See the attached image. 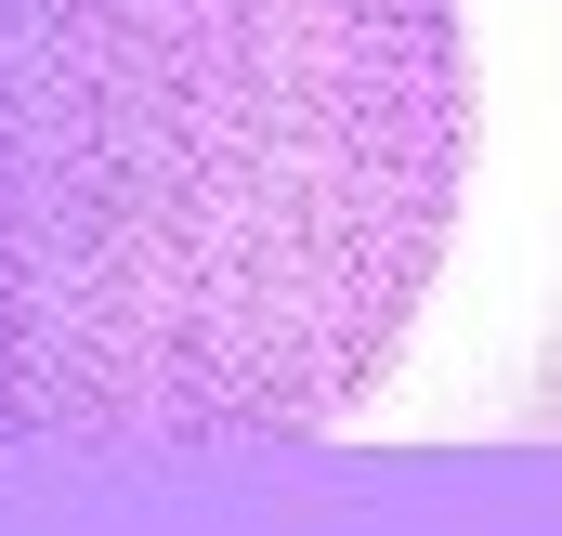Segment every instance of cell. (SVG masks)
<instances>
[{"label": "cell", "mask_w": 562, "mask_h": 536, "mask_svg": "<svg viewBox=\"0 0 562 536\" xmlns=\"http://www.w3.org/2000/svg\"><path fill=\"white\" fill-rule=\"evenodd\" d=\"M458 170V0H0V445L353 418Z\"/></svg>", "instance_id": "cell-1"}, {"label": "cell", "mask_w": 562, "mask_h": 536, "mask_svg": "<svg viewBox=\"0 0 562 536\" xmlns=\"http://www.w3.org/2000/svg\"><path fill=\"white\" fill-rule=\"evenodd\" d=\"M524 418H537V432H562V354L537 367V393H524Z\"/></svg>", "instance_id": "cell-2"}]
</instances>
